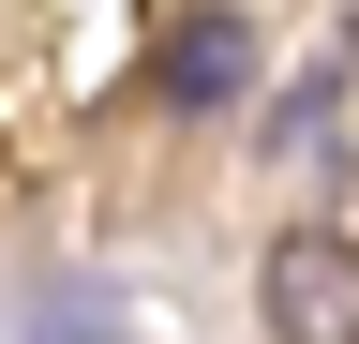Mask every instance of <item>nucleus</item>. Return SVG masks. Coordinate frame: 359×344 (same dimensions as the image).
Instances as JSON below:
<instances>
[{
  "mask_svg": "<svg viewBox=\"0 0 359 344\" xmlns=\"http://www.w3.org/2000/svg\"><path fill=\"white\" fill-rule=\"evenodd\" d=\"M15 344H120V299L90 270H30L15 284Z\"/></svg>",
  "mask_w": 359,
  "mask_h": 344,
  "instance_id": "nucleus-2",
  "label": "nucleus"
},
{
  "mask_svg": "<svg viewBox=\"0 0 359 344\" xmlns=\"http://www.w3.org/2000/svg\"><path fill=\"white\" fill-rule=\"evenodd\" d=\"M255 315H269V344H359V240H330V225L269 240Z\"/></svg>",
  "mask_w": 359,
  "mask_h": 344,
  "instance_id": "nucleus-1",
  "label": "nucleus"
},
{
  "mask_svg": "<svg viewBox=\"0 0 359 344\" xmlns=\"http://www.w3.org/2000/svg\"><path fill=\"white\" fill-rule=\"evenodd\" d=\"M165 90H180V105H240V90H255V30H240V15H195V30L165 46Z\"/></svg>",
  "mask_w": 359,
  "mask_h": 344,
  "instance_id": "nucleus-3",
  "label": "nucleus"
}]
</instances>
